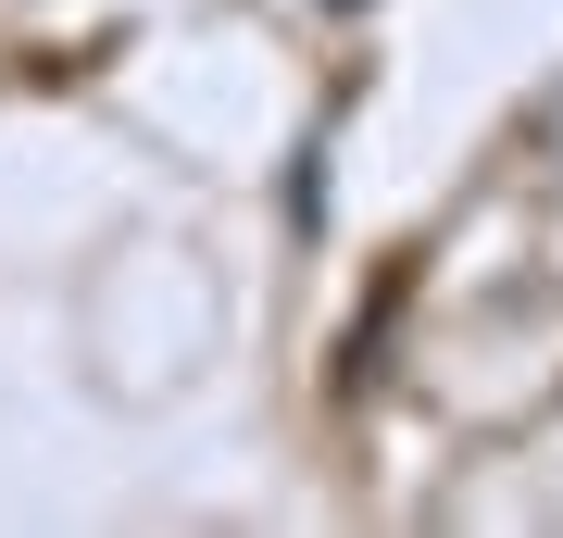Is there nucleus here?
<instances>
[{
	"label": "nucleus",
	"instance_id": "nucleus-1",
	"mask_svg": "<svg viewBox=\"0 0 563 538\" xmlns=\"http://www.w3.org/2000/svg\"><path fill=\"white\" fill-rule=\"evenodd\" d=\"M339 13H363V0H339Z\"/></svg>",
	"mask_w": 563,
	"mask_h": 538
}]
</instances>
